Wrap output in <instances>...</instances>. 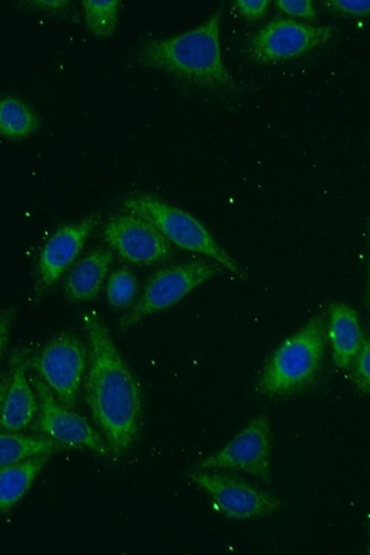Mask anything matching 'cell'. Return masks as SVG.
<instances>
[{"label":"cell","instance_id":"obj_29","mask_svg":"<svg viewBox=\"0 0 370 555\" xmlns=\"http://www.w3.org/2000/svg\"><path fill=\"white\" fill-rule=\"evenodd\" d=\"M369 227H370V219H369Z\"/></svg>","mask_w":370,"mask_h":555},{"label":"cell","instance_id":"obj_15","mask_svg":"<svg viewBox=\"0 0 370 555\" xmlns=\"http://www.w3.org/2000/svg\"><path fill=\"white\" fill-rule=\"evenodd\" d=\"M113 261V254L105 248L92 250L68 274L65 296L68 302L84 304L97 298L103 287Z\"/></svg>","mask_w":370,"mask_h":555},{"label":"cell","instance_id":"obj_12","mask_svg":"<svg viewBox=\"0 0 370 555\" xmlns=\"http://www.w3.org/2000/svg\"><path fill=\"white\" fill-rule=\"evenodd\" d=\"M100 222L99 216H90L78 222L66 224L55 231L43 245L39 261L35 295L42 296L53 287L76 261L86 241Z\"/></svg>","mask_w":370,"mask_h":555},{"label":"cell","instance_id":"obj_19","mask_svg":"<svg viewBox=\"0 0 370 555\" xmlns=\"http://www.w3.org/2000/svg\"><path fill=\"white\" fill-rule=\"evenodd\" d=\"M85 21L88 30L100 38H110L117 31L119 0H84Z\"/></svg>","mask_w":370,"mask_h":555},{"label":"cell","instance_id":"obj_27","mask_svg":"<svg viewBox=\"0 0 370 555\" xmlns=\"http://www.w3.org/2000/svg\"><path fill=\"white\" fill-rule=\"evenodd\" d=\"M366 304L370 308V260L368 267V280H367V289H366Z\"/></svg>","mask_w":370,"mask_h":555},{"label":"cell","instance_id":"obj_16","mask_svg":"<svg viewBox=\"0 0 370 555\" xmlns=\"http://www.w3.org/2000/svg\"><path fill=\"white\" fill-rule=\"evenodd\" d=\"M53 454H46L17 464L0 467V511L8 514L31 489Z\"/></svg>","mask_w":370,"mask_h":555},{"label":"cell","instance_id":"obj_5","mask_svg":"<svg viewBox=\"0 0 370 555\" xmlns=\"http://www.w3.org/2000/svg\"><path fill=\"white\" fill-rule=\"evenodd\" d=\"M220 272L216 264L194 261L171 266L151 276L133 308L120 320L118 331L125 333L146 318L167 310Z\"/></svg>","mask_w":370,"mask_h":555},{"label":"cell","instance_id":"obj_7","mask_svg":"<svg viewBox=\"0 0 370 555\" xmlns=\"http://www.w3.org/2000/svg\"><path fill=\"white\" fill-rule=\"evenodd\" d=\"M188 477L210 498L217 511L228 519L264 518L281 512L284 507L279 498L235 477L197 469L189 473Z\"/></svg>","mask_w":370,"mask_h":555},{"label":"cell","instance_id":"obj_20","mask_svg":"<svg viewBox=\"0 0 370 555\" xmlns=\"http://www.w3.org/2000/svg\"><path fill=\"white\" fill-rule=\"evenodd\" d=\"M138 292L135 274L127 268H122L110 276L106 286L109 304L117 309H126L133 304Z\"/></svg>","mask_w":370,"mask_h":555},{"label":"cell","instance_id":"obj_6","mask_svg":"<svg viewBox=\"0 0 370 555\" xmlns=\"http://www.w3.org/2000/svg\"><path fill=\"white\" fill-rule=\"evenodd\" d=\"M332 27L307 25L292 18H275L247 42V54L256 63L270 65L296 60L327 44Z\"/></svg>","mask_w":370,"mask_h":555},{"label":"cell","instance_id":"obj_18","mask_svg":"<svg viewBox=\"0 0 370 555\" xmlns=\"http://www.w3.org/2000/svg\"><path fill=\"white\" fill-rule=\"evenodd\" d=\"M40 120L36 111L15 96L0 101V133L10 141H22L38 131Z\"/></svg>","mask_w":370,"mask_h":555},{"label":"cell","instance_id":"obj_1","mask_svg":"<svg viewBox=\"0 0 370 555\" xmlns=\"http://www.w3.org/2000/svg\"><path fill=\"white\" fill-rule=\"evenodd\" d=\"M89 363L85 377L86 401L95 424L115 457L136 443L143 418V392L114 345L97 311L82 314Z\"/></svg>","mask_w":370,"mask_h":555},{"label":"cell","instance_id":"obj_2","mask_svg":"<svg viewBox=\"0 0 370 555\" xmlns=\"http://www.w3.org/2000/svg\"><path fill=\"white\" fill-rule=\"evenodd\" d=\"M222 10L197 28L150 41L136 55L141 65L206 92H225L235 87L220 48Z\"/></svg>","mask_w":370,"mask_h":555},{"label":"cell","instance_id":"obj_17","mask_svg":"<svg viewBox=\"0 0 370 555\" xmlns=\"http://www.w3.org/2000/svg\"><path fill=\"white\" fill-rule=\"evenodd\" d=\"M64 449L67 448L53 441L50 437H31L3 431L0 435V467L11 466L17 462L46 454H54Z\"/></svg>","mask_w":370,"mask_h":555},{"label":"cell","instance_id":"obj_22","mask_svg":"<svg viewBox=\"0 0 370 555\" xmlns=\"http://www.w3.org/2000/svg\"><path fill=\"white\" fill-rule=\"evenodd\" d=\"M353 366L357 388L361 392H370V338H365Z\"/></svg>","mask_w":370,"mask_h":555},{"label":"cell","instance_id":"obj_25","mask_svg":"<svg viewBox=\"0 0 370 555\" xmlns=\"http://www.w3.org/2000/svg\"><path fill=\"white\" fill-rule=\"evenodd\" d=\"M28 7L41 11V12H60L71 7V2H66V0H34V2H26Z\"/></svg>","mask_w":370,"mask_h":555},{"label":"cell","instance_id":"obj_13","mask_svg":"<svg viewBox=\"0 0 370 555\" xmlns=\"http://www.w3.org/2000/svg\"><path fill=\"white\" fill-rule=\"evenodd\" d=\"M27 365L15 358L7 392L2 398L0 426L3 431L18 433L28 428L39 413V401L35 395Z\"/></svg>","mask_w":370,"mask_h":555},{"label":"cell","instance_id":"obj_8","mask_svg":"<svg viewBox=\"0 0 370 555\" xmlns=\"http://www.w3.org/2000/svg\"><path fill=\"white\" fill-rule=\"evenodd\" d=\"M197 470H233L268 482L272 474V430L266 415L257 416L218 452L204 457Z\"/></svg>","mask_w":370,"mask_h":555},{"label":"cell","instance_id":"obj_14","mask_svg":"<svg viewBox=\"0 0 370 555\" xmlns=\"http://www.w3.org/2000/svg\"><path fill=\"white\" fill-rule=\"evenodd\" d=\"M327 333L335 365L352 369L365 340L357 311L343 302L331 304Z\"/></svg>","mask_w":370,"mask_h":555},{"label":"cell","instance_id":"obj_4","mask_svg":"<svg viewBox=\"0 0 370 555\" xmlns=\"http://www.w3.org/2000/svg\"><path fill=\"white\" fill-rule=\"evenodd\" d=\"M124 208L126 212L153 224L170 244L199 253L242 280L246 276L238 261L214 238L210 231L182 208L149 194L128 196L124 202Z\"/></svg>","mask_w":370,"mask_h":555},{"label":"cell","instance_id":"obj_9","mask_svg":"<svg viewBox=\"0 0 370 555\" xmlns=\"http://www.w3.org/2000/svg\"><path fill=\"white\" fill-rule=\"evenodd\" d=\"M89 354L79 337L63 333L53 338L36 360L38 376L55 398L74 409L86 377Z\"/></svg>","mask_w":370,"mask_h":555},{"label":"cell","instance_id":"obj_23","mask_svg":"<svg viewBox=\"0 0 370 555\" xmlns=\"http://www.w3.org/2000/svg\"><path fill=\"white\" fill-rule=\"evenodd\" d=\"M276 8L282 13L298 20L312 21L318 12L310 0H277Z\"/></svg>","mask_w":370,"mask_h":555},{"label":"cell","instance_id":"obj_26","mask_svg":"<svg viewBox=\"0 0 370 555\" xmlns=\"http://www.w3.org/2000/svg\"><path fill=\"white\" fill-rule=\"evenodd\" d=\"M14 317V309H8L2 312V323H0V343H2V354H4L8 347Z\"/></svg>","mask_w":370,"mask_h":555},{"label":"cell","instance_id":"obj_10","mask_svg":"<svg viewBox=\"0 0 370 555\" xmlns=\"http://www.w3.org/2000/svg\"><path fill=\"white\" fill-rule=\"evenodd\" d=\"M38 401V427L41 433L67 449L86 450L109 457L110 448L102 435L85 416L62 404L39 376L30 378Z\"/></svg>","mask_w":370,"mask_h":555},{"label":"cell","instance_id":"obj_28","mask_svg":"<svg viewBox=\"0 0 370 555\" xmlns=\"http://www.w3.org/2000/svg\"><path fill=\"white\" fill-rule=\"evenodd\" d=\"M368 553L370 554V544H369Z\"/></svg>","mask_w":370,"mask_h":555},{"label":"cell","instance_id":"obj_24","mask_svg":"<svg viewBox=\"0 0 370 555\" xmlns=\"http://www.w3.org/2000/svg\"><path fill=\"white\" fill-rule=\"evenodd\" d=\"M270 7L269 0H238L235 8L239 13L248 21L263 18Z\"/></svg>","mask_w":370,"mask_h":555},{"label":"cell","instance_id":"obj_3","mask_svg":"<svg viewBox=\"0 0 370 555\" xmlns=\"http://www.w3.org/2000/svg\"><path fill=\"white\" fill-rule=\"evenodd\" d=\"M326 343V321L317 315L270 356L257 385L259 395L286 399L309 387L319 375Z\"/></svg>","mask_w":370,"mask_h":555},{"label":"cell","instance_id":"obj_11","mask_svg":"<svg viewBox=\"0 0 370 555\" xmlns=\"http://www.w3.org/2000/svg\"><path fill=\"white\" fill-rule=\"evenodd\" d=\"M109 246L126 262L150 267L167 261L174 248L145 219L125 212L110 218L103 228Z\"/></svg>","mask_w":370,"mask_h":555},{"label":"cell","instance_id":"obj_21","mask_svg":"<svg viewBox=\"0 0 370 555\" xmlns=\"http://www.w3.org/2000/svg\"><path fill=\"white\" fill-rule=\"evenodd\" d=\"M326 7L341 16L370 18V0H328Z\"/></svg>","mask_w":370,"mask_h":555}]
</instances>
